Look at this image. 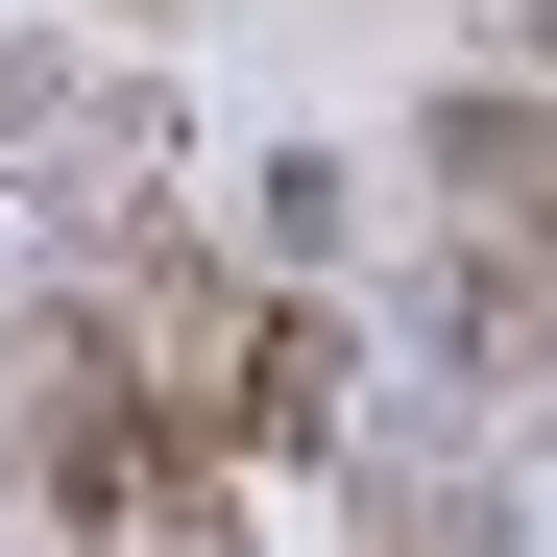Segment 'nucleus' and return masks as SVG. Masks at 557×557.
Listing matches in <instances>:
<instances>
[{
    "instance_id": "1",
    "label": "nucleus",
    "mask_w": 557,
    "mask_h": 557,
    "mask_svg": "<svg viewBox=\"0 0 557 557\" xmlns=\"http://www.w3.org/2000/svg\"><path fill=\"white\" fill-rule=\"evenodd\" d=\"M170 388H146V339L122 315H25L0 339V485H25L49 533H98V557H146V509H170Z\"/></svg>"
},
{
    "instance_id": "2",
    "label": "nucleus",
    "mask_w": 557,
    "mask_h": 557,
    "mask_svg": "<svg viewBox=\"0 0 557 557\" xmlns=\"http://www.w3.org/2000/svg\"><path fill=\"white\" fill-rule=\"evenodd\" d=\"M412 195L557 267V73H533V49H509V73H460V98H412Z\"/></svg>"
},
{
    "instance_id": "3",
    "label": "nucleus",
    "mask_w": 557,
    "mask_h": 557,
    "mask_svg": "<svg viewBox=\"0 0 557 557\" xmlns=\"http://www.w3.org/2000/svg\"><path fill=\"white\" fill-rule=\"evenodd\" d=\"M363 436V315L339 292H267L243 363H219V460H339Z\"/></svg>"
},
{
    "instance_id": "4",
    "label": "nucleus",
    "mask_w": 557,
    "mask_h": 557,
    "mask_svg": "<svg viewBox=\"0 0 557 557\" xmlns=\"http://www.w3.org/2000/svg\"><path fill=\"white\" fill-rule=\"evenodd\" d=\"M509 49H533V73H557V0H509Z\"/></svg>"
},
{
    "instance_id": "5",
    "label": "nucleus",
    "mask_w": 557,
    "mask_h": 557,
    "mask_svg": "<svg viewBox=\"0 0 557 557\" xmlns=\"http://www.w3.org/2000/svg\"><path fill=\"white\" fill-rule=\"evenodd\" d=\"M0 170H25V73H0Z\"/></svg>"
}]
</instances>
